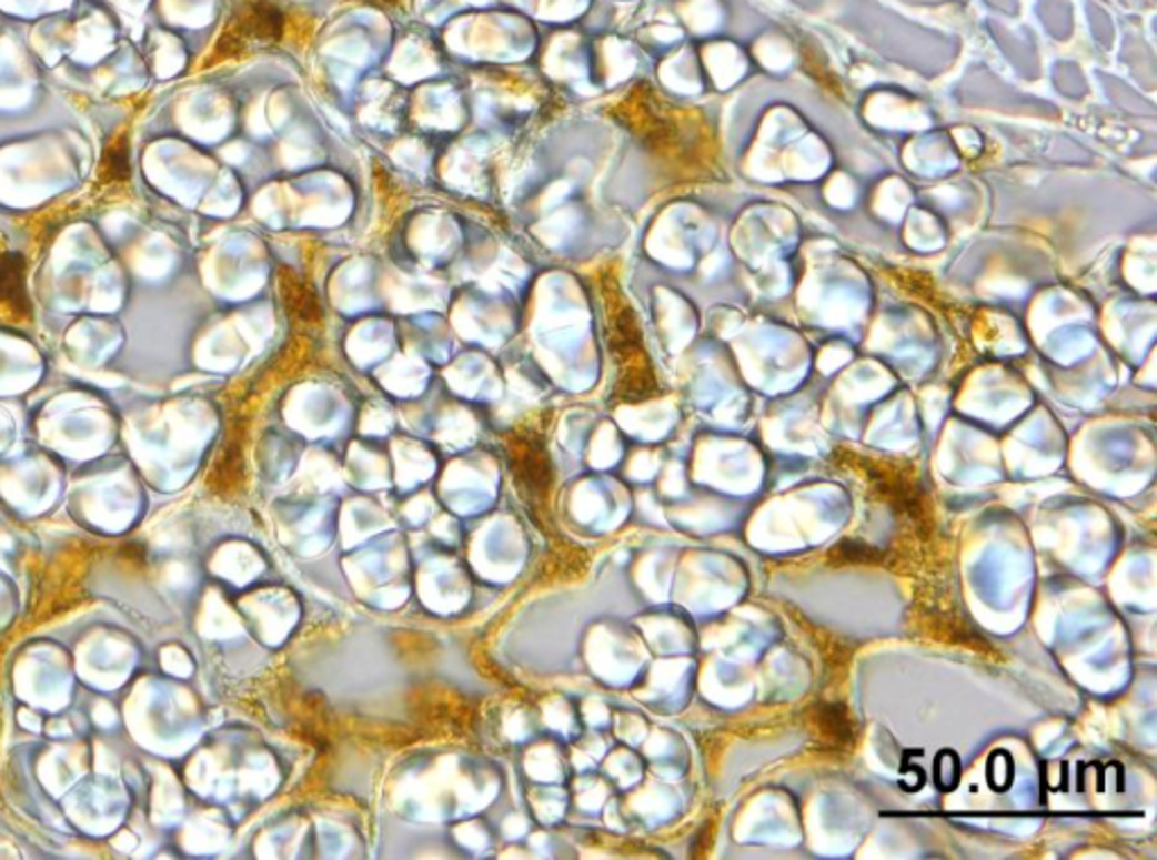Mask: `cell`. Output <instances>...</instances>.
Segmentation results:
<instances>
[{
    "instance_id": "ba28073f",
    "label": "cell",
    "mask_w": 1157,
    "mask_h": 860,
    "mask_svg": "<svg viewBox=\"0 0 1157 860\" xmlns=\"http://www.w3.org/2000/svg\"><path fill=\"white\" fill-rule=\"evenodd\" d=\"M130 148H127V136L115 139L102 156V176L111 183H122L130 179Z\"/></svg>"
},
{
    "instance_id": "277c9868",
    "label": "cell",
    "mask_w": 1157,
    "mask_h": 860,
    "mask_svg": "<svg viewBox=\"0 0 1157 860\" xmlns=\"http://www.w3.org/2000/svg\"><path fill=\"white\" fill-rule=\"evenodd\" d=\"M279 294H281L288 316L294 323L321 325V321H324V310H321L314 287L308 281H303L296 272H292V270L279 272Z\"/></svg>"
},
{
    "instance_id": "52a82bcc",
    "label": "cell",
    "mask_w": 1157,
    "mask_h": 860,
    "mask_svg": "<svg viewBox=\"0 0 1157 860\" xmlns=\"http://www.w3.org/2000/svg\"><path fill=\"white\" fill-rule=\"evenodd\" d=\"M242 468H244L242 436L233 434L224 443V449H222V454L218 456L215 466H213V486H215V490L229 493L235 486H240L242 484Z\"/></svg>"
},
{
    "instance_id": "30bf717a",
    "label": "cell",
    "mask_w": 1157,
    "mask_h": 860,
    "mask_svg": "<svg viewBox=\"0 0 1157 860\" xmlns=\"http://www.w3.org/2000/svg\"><path fill=\"white\" fill-rule=\"evenodd\" d=\"M986 775H988V783L993 790H999V792L1008 790L1013 783V775H1015L1010 755L1006 750H995L988 759Z\"/></svg>"
},
{
    "instance_id": "3957f363",
    "label": "cell",
    "mask_w": 1157,
    "mask_h": 860,
    "mask_svg": "<svg viewBox=\"0 0 1157 860\" xmlns=\"http://www.w3.org/2000/svg\"><path fill=\"white\" fill-rule=\"evenodd\" d=\"M604 294V310H606V340L608 351L613 360L617 362L620 371L650 364L645 357V348H642V335L637 327V318L628 303L622 299L617 283L606 281L602 283Z\"/></svg>"
},
{
    "instance_id": "8fae6325",
    "label": "cell",
    "mask_w": 1157,
    "mask_h": 860,
    "mask_svg": "<svg viewBox=\"0 0 1157 860\" xmlns=\"http://www.w3.org/2000/svg\"><path fill=\"white\" fill-rule=\"evenodd\" d=\"M936 783L943 792H952L960 779V761L954 750H940L934 761Z\"/></svg>"
},
{
    "instance_id": "8992f818",
    "label": "cell",
    "mask_w": 1157,
    "mask_h": 860,
    "mask_svg": "<svg viewBox=\"0 0 1157 860\" xmlns=\"http://www.w3.org/2000/svg\"><path fill=\"white\" fill-rule=\"evenodd\" d=\"M814 727L818 735L832 746H848L855 739L851 714L844 705H816L814 707Z\"/></svg>"
},
{
    "instance_id": "6da1fadb",
    "label": "cell",
    "mask_w": 1157,
    "mask_h": 860,
    "mask_svg": "<svg viewBox=\"0 0 1157 860\" xmlns=\"http://www.w3.org/2000/svg\"><path fill=\"white\" fill-rule=\"evenodd\" d=\"M509 473L519 495L541 517L547 510L554 486L552 458L536 429H513L504 436Z\"/></svg>"
},
{
    "instance_id": "5b68a950",
    "label": "cell",
    "mask_w": 1157,
    "mask_h": 860,
    "mask_svg": "<svg viewBox=\"0 0 1157 860\" xmlns=\"http://www.w3.org/2000/svg\"><path fill=\"white\" fill-rule=\"evenodd\" d=\"M0 307L17 316L30 314L28 294V264L17 251L0 253Z\"/></svg>"
},
{
    "instance_id": "9c48e42d",
    "label": "cell",
    "mask_w": 1157,
    "mask_h": 860,
    "mask_svg": "<svg viewBox=\"0 0 1157 860\" xmlns=\"http://www.w3.org/2000/svg\"><path fill=\"white\" fill-rule=\"evenodd\" d=\"M884 558V554L871 545H864V543H855V540H844L839 543L834 549H829V560L837 563V565H864V563H879Z\"/></svg>"
},
{
    "instance_id": "7a4b0ae2",
    "label": "cell",
    "mask_w": 1157,
    "mask_h": 860,
    "mask_svg": "<svg viewBox=\"0 0 1157 860\" xmlns=\"http://www.w3.org/2000/svg\"><path fill=\"white\" fill-rule=\"evenodd\" d=\"M288 28L283 8L272 0H242L227 21L213 54L218 59H233L251 54L259 48L281 43Z\"/></svg>"
},
{
    "instance_id": "7c38bea8",
    "label": "cell",
    "mask_w": 1157,
    "mask_h": 860,
    "mask_svg": "<svg viewBox=\"0 0 1157 860\" xmlns=\"http://www.w3.org/2000/svg\"><path fill=\"white\" fill-rule=\"evenodd\" d=\"M371 3H378V6H399L401 0H371Z\"/></svg>"
}]
</instances>
